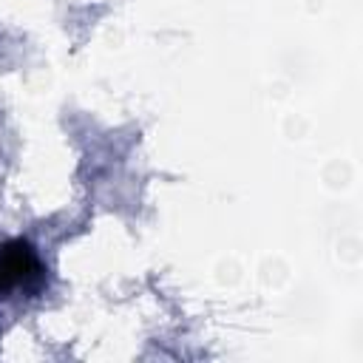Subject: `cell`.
Listing matches in <instances>:
<instances>
[{"instance_id":"6da1fadb","label":"cell","mask_w":363,"mask_h":363,"mask_svg":"<svg viewBox=\"0 0 363 363\" xmlns=\"http://www.w3.org/2000/svg\"><path fill=\"white\" fill-rule=\"evenodd\" d=\"M34 272H40V267H37V258H34L28 244L14 241V244H6L0 250V286L3 289L23 284Z\"/></svg>"}]
</instances>
